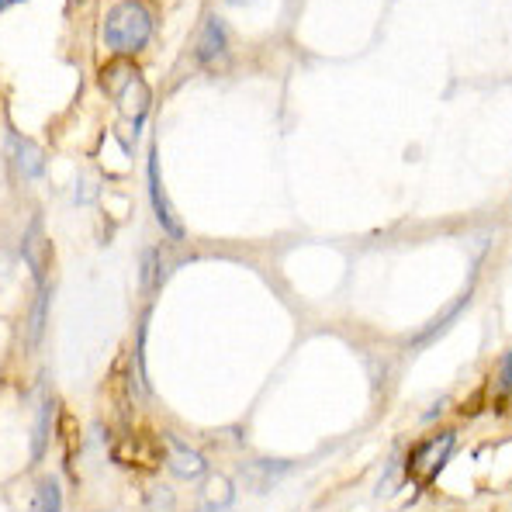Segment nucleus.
I'll return each instance as SVG.
<instances>
[{"label":"nucleus","instance_id":"1","mask_svg":"<svg viewBox=\"0 0 512 512\" xmlns=\"http://www.w3.org/2000/svg\"><path fill=\"white\" fill-rule=\"evenodd\" d=\"M153 35V11L146 0H122L104 18V42L122 56H135L149 45Z\"/></svg>","mask_w":512,"mask_h":512},{"label":"nucleus","instance_id":"2","mask_svg":"<svg viewBox=\"0 0 512 512\" xmlns=\"http://www.w3.org/2000/svg\"><path fill=\"white\" fill-rule=\"evenodd\" d=\"M97 80H101L104 94L115 97V104L122 108V115L128 122L139 128L149 111V87H146V80H142V73L135 70L128 59H115V63L104 66Z\"/></svg>","mask_w":512,"mask_h":512},{"label":"nucleus","instance_id":"3","mask_svg":"<svg viewBox=\"0 0 512 512\" xmlns=\"http://www.w3.org/2000/svg\"><path fill=\"white\" fill-rule=\"evenodd\" d=\"M454 443H457L454 429H447V433L419 443V447L409 454V468H405L409 471V478L416 481V485H429V481H436V474L443 471V464H447L450 454H454Z\"/></svg>","mask_w":512,"mask_h":512},{"label":"nucleus","instance_id":"4","mask_svg":"<svg viewBox=\"0 0 512 512\" xmlns=\"http://www.w3.org/2000/svg\"><path fill=\"white\" fill-rule=\"evenodd\" d=\"M149 205H153L156 222L163 225V232H167L170 239H184V222L177 218V212H173V205L167 198V191H163L160 156H156V149L149 153Z\"/></svg>","mask_w":512,"mask_h":512},{"label":"nucleus","instance_id":"5","mask_svg":"<svg viewBox=\"0 0 512 512\" xmlns=\"http://www.w3.org/2000/svg\"><path fill=\"white\" fill-rule=\"evenodd\" d=\"M225 49H229V28H225L222 18H208L205 32H201V39H198V63L212 66L215 59L225 56Z\"/></svg>","mask_w":512,"mask_h":512},{"label":"nucleus","instance_id":"6","mask_svg":"<svg viewBox=\"0 0 512 512\" xmlns=\"http://www.w3.org/2000/svg\"><path fill=\"white\" fill-rule=\"evenodd\" d=\"M167 461H170V468L177 478H201V474L208 471L205 457L180 440H167Z\"/></svg>","mask_w":512,"mask_h":512},{"label":"nucleus","instance_id":"7","mask_svg":"<svg viewBox=\"0 0 512 512\" xmlns=\"http://www.w3.org/2000/svg\"><path fill=\"white\" fill-rule=\"evenodd\" d=\"M11 146H18V149H11L14 160H18V170L25 173L28 180L42 177V149L32 146V142H25V139H11Z\"/></svg>","mask_w":512,"mask_h":512},{"label":"nucleus","instance_id":"8","mask_svg":"<svg viewBox=\"0 0 512 512\" xmlns=\"http://www.w3.org/2000/svg\"><path fill=\"white\" fill-rule=\"evenodd\" d=\"M63 506V495H59V485L52 478H45L39 485V495H35V509H45V512H56Z\"/></svg>","mask_w":512,"mask_h":512},{"label":"nucleus","instance_id":"9","mask_svg":"<svg viewBox=\"0 0 512 512\" xmlns=\"http://www.w3.org/2000/svg\"><path fill=\"white\" fill-rule=\"evenodd\" d=\"M14 4H25V0H0V11H7V7H14Z\"/></svg>","mask_w":512,"mask_h":512},{"label":"nucleus","instance_id":"10","mask_svg":"<svg viewBox=\"0 0 512 512\" xmlns=\"http://www.w3.org/2000/svg\"><path fill=\"white\" fill-rule=\"evenodd\" d=\"M229 4H236V7H250V4H256V0H229Z\"/></svg>","mask_w":512,"mask_h":512},{"label":"nucleus","instance_id":"11","mask_svg":"<svg viewBox=\"0 0 512 512\" xmlns=\"http://www.w3.org/2000/svg\"><path fill=\"white\" fill-rule=\"evenodd\" d=\"M66 4H70V7H84L87 0H66Z\"/></svg>","mask_w":512,"mask_h":512}]
</instances>
